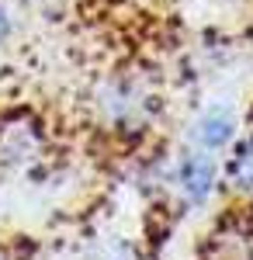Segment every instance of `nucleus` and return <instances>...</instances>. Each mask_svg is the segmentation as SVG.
Listing matches in <instances>:
<instances>
[{"label":"nucleus","mask_w":253,"mask_h":260,"mask_svg":"<svg viewBox=\"0 0 253 260\" xmlns=\"http://www.w3.org/2000/svg\"><path fill=\"white\" fill-rule=\"evenodd\" d=\"M180 184H184L191 201H201L215 184V163L208 156H191L184 163V170H180Z\"/></svg>","instance_id":"obj_1"},{"label":"nucleus","mask_w":253,"mask_h":260,"mask_svg":"<svg viewBox=\"0 0 253 260\" xmlns=\"http://www.w3.org/2000/svg\"><path fill=\"white\" fill-rule=\"evenodd\" d=\"M229 136H233V118H229L226 111H208L205 118L198 121V142L208 146V149L226 146Z\"/></svg>","instance_id":"obj_2"},{"label":"nucleus","mask_w":253,"mask_h":260,"mask_svg":"<svg viewBox=\"0 0 253 260\" xmlns=\"http://www.w3.org/2000/svg\"><path fill=\"white\" fill-rule=\"evenodd\" d=\"M236 177L243 187H253V139L239 149V156H236Z\"/></svg>","instance_id":"obj_3"},{"label":"nucleus","mask_w":253,"mask_h":260,"mask_svg":"<svg viewBox=\"0 0 253 260\" xmlns=\"http://www.w3.org/2000/svg\"><path fill=\"white\" fill-rule=\"evenodd\" d=\"M7 31V14H4V7H0V35Z\"/></svg>","instance_id":"obj_4"}]
</instances>
